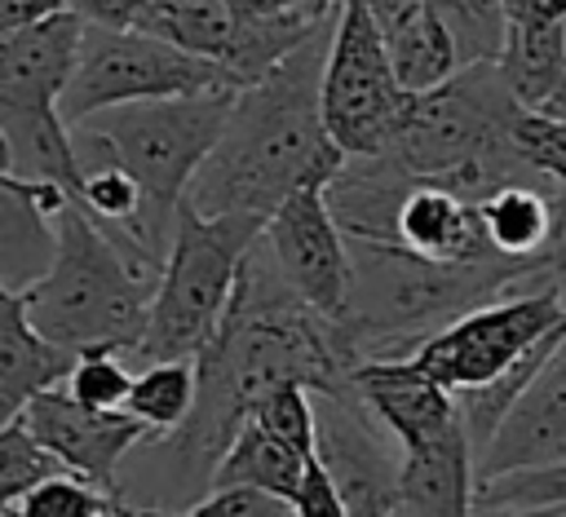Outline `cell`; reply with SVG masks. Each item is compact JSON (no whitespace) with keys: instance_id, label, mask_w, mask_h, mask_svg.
<instances>
[{"instance_id":"6da1fadb","label":"cell","mask_w":566,"mask_h":517,"mask_svg":"<svg viewBox=\"0 0 566 517\" xmlns=\"http://www.w3.org/2000/svg\"><path fill=\"white\" fill-rule=\"evenodd\" d=\"M327 40L332 27L310 35L270 75L234 93L226 133L186 190V203L195 212L270 221L283 199L336 177L345 155L323 128Z\"/></svg>"},{"instance_id":"7a4b0ae2","label":"cell","mask_w":566,"mask_h":517,"mask_svg":"<svg viewBox=\"0 0 566 517\" xmlns=\"http://www.w3.org/2000/svg\"><path fill=\"white\" fill-rule=\"evenodd\" d=\"M349 243V305L340 331L358 362H398L411 358L429 336L455 318L509 296L517 283L557 278L526 261H478V265H438L411 256L394 243Z\"/></svg>"},{"instance_id":"3957f363","label":"cell","mask_w":566,"mask_h":517,"mask_svg":"<svg viewBox=\"0 0 566 517\" xmlns=\"http://www.w3.org/2000/svg\"><path fill=\"white\" fill-rule=\"evenodd\" d=\"M155 283L159 265L119 247L88 212L71 203L53 221L49 270L18 296L31 327L62 354L80 358L93 349H115L133 358L146 336Z\"/></svg>"},{"instance_id":"277c9868","label":"cell","mask_w":566,"mask_h":517,"mask_svg":"<svg viewBox=\"0 0 566 517\" xmlns=\"http://www.w3.org/2000/svg\"><path fill=\"white\" fill-rule=\"evenodd\" d=\"M513 110L517 102L509 97L495 62L460 66L442 88L411 97L385 155L416 181L482 203L495 186L531 172L509 137Z\"/></svg>"},{"instance_id":"5b68a950","label":"cell","mask_w":566,"mask_h":517,"mask_svg":"<svg viewBox=\"0 0 566 517\" xmlns=\"http://www.w3.org/2000/svg\"><path fill=\"white\" fill-rule=\"evenodd\" d=\"M239 88H208L190 97H159V102H133L102 115H88L84 124H71L75 146L106 155L119 163L146 194V230L150 243L168 256L172 217L186 199L195 172L212 155V146L226 133L230 106Z\"/></svg>"},{"instance_id":"8992f818","label":"cell","mask_w":566,"mask_h":517,"mask_svg":"<svg viewBox=\"0 0 566 517\" xmlns=\"http://www.w3.org/2000/svg\"><path fill=\"white\" fill-rule=\"evenodd\" d=\"M265 221L256 217H203L195 212L186 199L177 203L172 217V239H168V256L150 296V318H146V336L137 345V362H172V358H199L239 283V265L252 252V243L261 239Z\"/></svg>"},{"instance_id":"52a82bcc","label":"cell","mask_w":566,"mask_h":517,"mask_svg":"<svg viewBox=\"0 0 566 517\" xmlns=\"http://www.w3.org/2000/svg\"><path fill=\"white\" fill-rule=\"evenodd\" d=\"M407 106L411 93L394 75L367 0H340L323 66V128L332 146L345 159L380 155L394 141Z\"/></svg>"},{"instance_id":"ba28073f","label":"cell","mask_w":566,"mask_h":517,"mask_svg":"<svg viewBox=\"0 0 566 517\" xmlns=\"http://www.w3.org/2000/svg\"><path fill=\"white\" fill-rule=\"evenodd\" d=\"M566 318V287L557 278L526 283L522 296H500L438 336H429L407 362L447 393H473L500 384L557 323Z\"/></svg>"},{"instance_id":"9c48e42d","label":"cell","mask_w":566,"mask_h":517,"mask_svg":"<svg viewBox=\"0 0 566 517\" xmlns=\"http://www.w3.org/2000/svg\"><path fill=\"white\" fill-rule=\"evenodd\" d=\"M208 88H234L230 75L217 62L190 57L164 40H150L142 31H97L84 27L75 71L62 88V119L84 124L88 115L133 106V102H159V97H190Z\"/></svg>"},{"instance_id":"30bf717a","label":"cell","mask_w":566,"mask_h":517,"mask_svg":"<svg viewBox=\"0 0 566 517\" xmlns=\"http://www.w3.org/2000/svg\"><path fill=\"white\" fill-rule=\"evenodd\" d=\"M314 464L340 490L349 517H394L398 513V468L394 437L371 420L358 393H314Z\"/></svg>"},{"instance_id":"8fae6325","label":"cell","mask_w":566,"mask_h":517,"mask_svg":"<svg viewBox=\"0 0 566 517\" xmlns=\"http://www.w3.org/2000/svg\"><path fill=\"white\" fill-rule=\"evenodd\" d=\"M261 247L279 278L314 314L340 323L349 305V243L327 212L323 186H305L265 221Z\"/></svg>"},{"instance_id":"7c38bea8","label":"cell","mask_w":566,"mask_h":517,"mask_svg":"<svg viewBox=\"0 0 566 517\" xmlns=\"http://www.w3.org/2000/svg\"><path fill=\"white\" fill-rule=\"evenodd\" d=\"M22 424L57 460L62 473H75L102 490H119V464L142 442H150V433L128 411H88L66 398L62 384L35 393L22 411Z\"/></svg>"},{"instance_id":"4fadbf2b","label":"cell","mask_w":566,"mask_h":517,"mask_svg":"<svg viewBox=\"0 0 566 517\" xmlns=\"http://www.w3.org/2000/svg\"><path fill=\"white\" fill-rule=\"evenodd\" d=\"M566 464V340L548 354V362L535 371V380L513 398L509 415L491 433V442L478 451L473 473L478 482L522 473V468H548Z\"/></svg>"},{"instance_id":"5bb4252c","label":"cell","mask_w":566,"mask_h":517,"mask_svg":"<svg viewBox=\"0 0 566 517\" xmlns=\"http://www.w3.org/2000/svg\"><path fill=\"white\" fill-rule=\"evenodd\" d=\"M354 393L371 411V420L394 437L402 455L429 451L455 429H464L455 393L420 376L407 358L398 362H358L354 367Z\"/></svg>"},{"instance_id":"9a60e30c","label":"cell","mask_w":566,"mask_h":517,"mask_svg":"<svg viewBox=\"0 0 566 517\" xmlns=\"http://www.w3.org/2000/svg\"><path fill=\"white\" fill-rule=\"evenodd\" d=\"M394 247H407L411 256L438 261V265H478V261H495V252L486 247L482 234V217L478 203L416 181L394 217Z\"/></svg>"},{"instance_id":"2e32d148","label":"cell","mask_w":566,"mask_h":517,"mask_svg":"<svg viewBox=\"0 0 566 517\" xmlns=\"http://www.w3.org/2000/svg\"><path fill=\"white\" fill-rule=\"evenodd\" d=\"M71 208V194L53 181L0 177V283L22 292L49 270L53 221Z\"/></svg>"},{"instance_id":"e0dca14e","label":"cell","mask_w":566,"mask_h":517,"mask_svg":"<svg viewBox=\"0 0 566 517\" xmlns=\"http://www.w3.org/2000/svg\"><path fill=\"white\" fill-rule=\"evenodd\" d=\"M71 362H75L71 354L49 345L31 327L22 296L9 283H0V429L22 420L35 393L62 384Z\"/></svg>"},{"instance_id":"ac0fdd59","label":"cell","mask_w":566,"mask_h":517,"mask_svg":"<svg viewBox=\"0 0 566 517\" xmlns=\"http://www.w3.org/2000/svg\"><path fill=\"white\" fill-rule=\"evenodd\" d=\"M473 442L464 429L429 451L402 455L398 468V513L402 517H473Z\"/></svg>"},{"instance_id":"d6986e66","label":"cell","mask_w":566,"mask_h":517,"mask_svg":"<svg viewBox=\"0 0 566 517\" xmlns=\"http://www.w3.org/2000/svg\"><path fill=\"white\" fill-rule=\"evenodd\" d=\"M495 66L509 97L522 110L566 119V27L504 22V44Z\"/></svg>"},{"instance_id":"ffe728a7","label":"cell","mask_w":566,"mask_h":517,"mask_svg":"<svg viewBox=\"0 0 566 517\" xmlns=\"http://www.w3.org/2000/svg\"><path fill=\"white\" fill-rule=\"evenodd\" d=\"M305 468H310V460H305V455H296L292 446L274 442L256 420H248V424L234 433V442H230V451L221 455V464L212 468L208 490L252 486V490H265V495H274V499H287V504H292V495H296V486H301Z\"/></svg>"},{"instance_id":"44dd1931","label":"cell","mask_w":566,"mask_h":517,"mask_svg":"<svg viewBox=\"0 0 566 517\" xmlns=\"http://www.w3.org/2000/svg\"><path fill=\"white\" fill-rule=\"evenodd\" d=\"M133 31L221 66L234 40V13L226 0H146Z\"/></svg>"},{"instance_id":"7402d4cb","label":"cell","mask_w":566,"mask_h":517,"mask_svg":"<svg viewBox=\"0 0 566 517\" xmlns=\"http://www.w3.org/2000/svg\"><path fill=\"white\" fill-rule=\"evenodd\" d=\"M195 362L190 358H172V362H146L142 371H133V389H128V415L155 437L177 433L190 411H195Z\"/></svg>"},{"instance_id":"603a6c76","label":"cell","mask_w":566,"mask_h":517,"mask_svg":"<svg viewBox=\"0 0 566 517\" xmlns=\"http://www.w3.org/2000/svg\"><path fill=\"white\" fill-rule=\"evenodd\" d=\"M119 490H102L75 473H53L40 486H31L9 517H119Z\"/></svg>"},{"instance_id":"cb8c5ba5","label":"cell","mask_w":566,"mask_h":517,"mask_svg":"<svg viewBox=\"0 0 566 517\" xmlns=\"http://www.w3.org/2000/svg\"><path fill=\"white\" fill-rule=\"evenodd\" d=\"M62 389H66V398H75L88 411H124L128 389H133V367L115 349H93L71 362Z\"/></svg>"},{"instance_id":"d4e9b609","label":"cell","mask_w":566,"mask_h":517,"mask_svg":"<svg viewBox=\"0 0 566 517\" xmlns=\"http://www.w3.org/2000/svg\"><path fill=\"white\" fill-rule=\"evenodd\" d=\"M53 473H62L57 460L31 437V429L22 420H13V424L0 429V517H9L13 504L31 486H40L44 477H53Z\"/></svg>"},{"instance_id":"484cf974","label":"cell","mask_w":566,"mask_h":517,"mask_svg":"<svg viewBox=\"0 0 566 517\" xmlns=\"http://www.w3.org/2000/svg\"><path fill=\"white\" fill-rule=\"evenodd\" d=\"M119 517H292V504L265 490H252V486H226V490H208L203 499L186 508H146V504L124 499Z\"/></svg>"},{"instance_id":"4316f807","label":"cell","mask_w":566,"mask_h":517,"mask_svg":"<svg viewBox=\"0 0 566 517\" xmlns=\"http://www.w3.org/2000/svg\"><path fill=\"white\" fill-rule=\"evenodd\" d=\"M509 137H513V150L517 159L548 177L553 186L566 190V119H553V115H531V110H513V124H509Z\"/></svg>"},{"instance_id":"83f0119b","label":"cell","mask_w":566,"mask_h":517,"mask_svg":"<svg viewBox=\"0 0 566 517\" xmlns=\"http://www.w3.org/2000/svg\"><path fill=\"white\" fill-rule=\"evenodd\" d=\"M252 420L283 446H292L296 455L314 460V393L305 384H283L274 389L256 411Z\"/></svg>"},{"instance_id":"f1b7e54d","label":"cell","mask_w":566,"mask_h":517,"mask_svg":"<svg viewBox=\"0 0 566 517\" xmlns=\"http://www.w3.org/2000/svg\"><path fill=\"white\" fill-rule=\"evenodd\" d=\"M292 517H349L340 490L332 486V477L314 460H310V468H305V477L292 495Z\"/></svg>"},{"instance_id":"f546056e","label":"cell","mask_w":566,"mask_h":517,"mask_svg":"<svg viewBox=\"0 0 566 517\" xmlns=\"http://www.w3.org/2000/svg\"><path fill=\"white\" fill-rule=\"evenodd\" d=\"M146 0H66V13H75L84 27L97 31H133Z\"/></svg>"},{"instance_id":"4dcf8cb0","label":"cell","mask_w":566,"mask_h":517,"mask_svg":"<svg viewBox=\"0 0 566 517\" xmlns=\"http://www.w3.org/2000/svg\"><path fill=\"white\" fill-rule=\"evenodd\" d=\"M504 22H513V27H566V0H504Z\"/></svg>"},{"instance_id":"1f68e13d","label":"cell","mask_w":566,"mask_h":517,"mask_svg":"<svg viewBox=\"0 0 566 517\" xmlns=\"http://www.w3.org/2000/svg\"><path fill=\"white\" fill-rule=\"evenodd\" d=\"M234 22H248V18H270V13H283V9H296V4H310V0H226Z\"/></svg>"},{"instance_id":"d6a6232c","label":"cell","mask_w":566,"mask_h":517,"mask_svg":"<svg viewBox=\"0 0 566 517\" xmlns=\"http://www.w3.org/2000/svg\"><path fill=\"white\" fill-rule=\"evenodd\" d=\"M473 517H566V508L562 504H553V508H478Z\"/></svg>"},{"instance_id":"836d02e7","label":"cell","mask_w":566,"mask_h":517,"mask_svg":"<svg viewBox=\"0 0 566 517\" xmlns=\"http://www.w3.org/2000/svg\"><path fill=\"white\" fill-rule=\"evenodd\" d=\"M0 177H18V163H13V141L9 133L0 128Z\"/></svg>"},{"instance_id":"e575fe53","label":"cell","mask_w":566,"mask_h":517,"mask_svg":"<svg viewBox=\"0 0 566 517\" xmlns=\"http://www.w3.org/2000/svg\"><path fill=\"white\" fill-rule=\"evenodd\" d=\"M562 265H566V243H562ZM562 274H566V270H562Z\"/></svg>"}]
</instances>
